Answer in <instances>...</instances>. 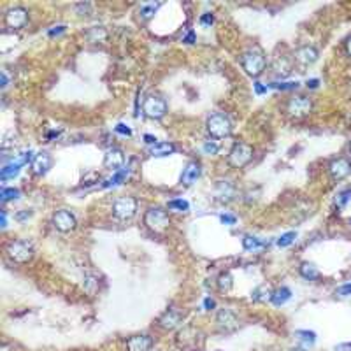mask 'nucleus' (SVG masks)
<instances>
[{"label":"nucleus","instance_id":"obj_1","mask_svg":"<svg viewBox=\"0 0 351 351\" xmlns=\"http://www.w3.org/2000/svg\"><path fill=\"white\" fill-rule=\"evenodd\" d=\"M241 65L248 76L258 77V76H262L265 67H267V58H265L264 51L260 50V48H249L248 51L242 53Z\"/></svg>","mask_w":351,"mask_h":351},{"label":"nucleus","instance_id":"obj_2","mask_svg":"<svg viewBox=\"0 0 351 351\" xmlns=\"http://www.w3.org/2000/svg\"><path fill=\"white\" fill-rule=\"evenodd\" d=\"M144 225L148 227L151 232L163 234L170 225V218L163 207H149L144 212Z\"/></svg>","mask_w":351,"mask_h":351},{"label":"nucleus","instance_id":"obj_3","mask_svg":"<svg viewBox=\"0 0 351 351\" xmlns=\"http://www.w3.org/2000/svg\"><path fill=\"white\" fill-rule=\"evenodd\" d=\"M207 132L211 137L214 139H225L232 134V121L229 119V116H225L223 113H214L207 118Z\"/></svg>","mask_w":351,"mask_h":351},{"label":"nucleus","instance_id":"obj_4","mask_svg":"<svg viewBox=\"0 0 351 351\" xmlns=\"http://www.w3.org/2000/svg\"><path fill=\"white\" fill-rule=\"evenodd\" d=\"M6 253L14 264H27L33 256V248L27 241H11L6 248Z\"/></svg>","mask_w":351,"mask_h":351},{"label":"nucleus","instance_id":"obj_5","mask_svg":"<svg viewBox=\"0 0 351 351\" xmlns=\"http://www.w3.org/2000/svg\"><path fill=\"white\" fill-rule=\"evenodd\" d=\"M202 332L199 330V328L192 327V325H188V327H185L183 330L178 332V335H176V342H178L179 348L183 349H197L200 348V344H202Z\"/></svg>","mask_w":351,"mask_h":351},{"label":"nucleus","instance_id":"obj_6","mask_svg":"<svg viewBox=\"0 0 351 351\" xmlns=\"http://www.w3.org/2000/svg\"><path fill=\"white\" fill-rule=\"evenodd\" d=\"M253 160V148L246 143H235L229 151V163L234 169H242Z\"/></svg>","mask_w":351,"mask_h":351},{"label":"nucleus","instance_id":"obj_7","mask_svg":"<svg viewBox=\"0 0 351 351\" xmlns=\"http://www.w3.org/2000/svg\"><path fill=\"white\" fill-rule=\"evenodd\" d=\"M137 212V200L134 197H119L113 202V216L119 222L132 220Z\"/></svg>","mask_w":351,"mask_h":351},{"label":"nucleus","instance_id":"obj_8","mask_svg":"<svg viewBox=\"0 0 351 351\" xmlns=\"http://www.w3.org/2000/svg\"><path fill=\"white\" fill-rule=\"evenodd\" d=\"M143 113L149 119H162L167 114V102L160 95H148L143 102Z\"/></svg>","mask_w":351,"mask_h":351},{"label":"nucleus","instance_id":"obj_9","mask_svg":"<svg viewBox=\"0 0 351 351\" xmlns=\"http://www.w3.org/2000/svg\"><path fill=\"white\" fill-rule=\"evenodd\" d=\"M313 111V100L305 95H297L286 102V113L292 118H304L311 114Z\"/></svg>","mask_w":351,"mask_h":351},{"label":"nucleus","instance_id":"obj_10","mask_svg":"<svg viewBox=\"0 0 351 351\" xmlns=\"http://www.w3.org/2000/svg\"><path fill=\"white\" fill-rule=\"evenodd\" d=\"M216 325L223 334H232L241 327V320L237 318V315L232 309H220L216 313Z\"/></svg>","mask_w":351,"mask_h":351},{"label":"nucleus","instance_id":"obj_11","mask_svg":"<svg viewBox=\"0 0 351 351\" xmlns=\"http://www.w3.org/2000/svg\"><path fill=\"white\" fill-rule=\"evenodd\" d=\"M51 222H53L55 229H57L58 232H62V234L72 232V230L77 227L76 216H74L70 211H67V209H60V211L55 212L53 218H51Z\"/></svg>","mask_w":351,"mask_h":351},{"label":"nucleus","instance_id":"obj_12","mask_svg":"<svg viewBox=\"0 0 351 351\" xmlns=\"http://www.w3.org/2000/svg\"><path fill=\"white\" fill-rule=\"evenodd\" d=\"M4 21H6V25L9 28L20 30L28 23V11L21 6H14V7H11V9L6 11V14H4Z\"/></svg>","mask_w":351,"mask_h":351},{"label":"nucleus","instance_id":"obj_13","mask_svg":"<svg viewBox=\"0 0 351 351\" xmlns=\"http://www.w3.org/2000/svg\"><path fill=\"white\" fill-rule=\"evenodd\" d=\"M328 174L334 181H342L351 174V162L348 158H335L328 165Z\"/></svg>","mask_w":351,"mask_h":351},{"label":"nucleus","instance_id":"obj_14","mask_svg":"<svg viewBox=\"0 0 351 351\" xmlns=\"http://www.w3.org/2000/svg\"><path fill=\"white\" fill-rule=\"evenodd\" d=\"M200 176H202V165H200V162H197V160H190L181 172V185L183 186H192Z\"/></svg>","mask_w":351,"mask_h":351},{"label":"nucleus","instance_id":"obj_15","mask_svg":"<svg viewBox=\"0 0 351 351\" xmlns=\"http://www.w3.org/2000/svg\"><path fill=\"white\" fill-rule=\"evenodd\" d=\"M293 57L300 65H313V63L320 58V51L316 50L315 46H311V44H304V46L295 50Z\"/></svg>","mask_w":351,"mask_h":351},{"label":"nucleus","instance_id":"obj_16","mask_svg":"<svg viewBox=\"0 0 351 351\" xmlns=\"http://www.w3.org/2000/svg\"><path fill=\"white\" fill-rule=\"evenodd\" d=\"M51 165H53V158L48 151H40L33 156L32 160V170L35 176H46L50 172Z\"/></svg>","mask_w":351,"mask_h":351},{"label":"nucleus","instance_id":"obj_17","mask_svg":"<svg viewBox=\"0 0 351 351\" xmlns=\"http://www.w3.org/2000/svg\"><path fill=\"white\" fill-rule=\"evenodd\" d=\"M155 344L151 335L141 334V335H132L130 339H126V349L128 351H149Z\"/></svg>","mask_w":351,"mask_h":351},{"label":"nucleus","instance_id":"obj_18","mask_svg":"<svg viewBox=\"0 0 351 351\" xmlns=\"http://www.w3.org/2000/svg\"><path fill=\"white\" fill-rule=\"evenodd\" d=\"M181 322H183V315L174 308L167 309V311L158 318V325L162 328H165V330H174V328H178L179 325H181Z\"/></svg>","mask_w":351,"mask_h":351},{"label":"nucleus","instance_id":"obj_19","mask_svg":"<svg viewBox=\"0 0 351 351\" xmlns=\"http://www.w3.org/2000/svg\"><path fill=\"white\" fill-rule=\"evenodd\" d=\"M125 163V155L119 148H109L104 155V165L107 169H113V170H119Z\"/></svg>","mask_w":351,"mask_h":351},{"label":"nucleus","instance_id":"obj_20","mask_svg":"<svg viewBox=\"0 0 351 351\" xmlns=\"http://www.w3.org/2000/svg\"><path fill=\"white\" fill-rule=\"evenodd\" d=\"M214 195L220 202H232L235 197V186L230 181H218Z\"/></svg>","mask_w":351,"mask_h":351},{"label":"nucleus","instance_id":"obj_21","mask_svg":"<svg viewBox=\"0 0 351 351\" xmlns=\"http://www.w3.org/2000/svg\"><path fill=\"white\" fill-rule=\"evenodd\" d=\"M176 153V146L172 143H156L149 146V155L155 158H163V156H170Z\"/></svg>","mask_w":351,"mask_h":351},{"label":"nucleus","instance_id":"obj_22","mask_svg":"<svg viewBox=\"0 0 351 351\" xmlns=\"http://www.w3.org/2000/svg\"><path fill=\"white\" fill-rule=\"evenodd\" d=\"M290 298H292V292H290V288L281 286V288H278V290H274V292H272L271 302L274 305H283V304H286Z\"/></svg>","mask_w":351,"mask_h":351},{"label":"nucleus","instance_id":"obj_23","mask_svg":"<svg viewBox=\"0 0 351 351\" xmlns=\"http://www.w3.org/2000/svg\"><path fill=\"white\" fill-rule=\"evenodd\" d=\"M298 272H300L302 278L309 279V281H315V279L320 278V271L311 262H302L300 267H298Z\"/></svg>","mask_w":351,"mask_h":351},{"label":"nucleus","instance_id":"obj_24","mask_svg":"<svg viewBox=\"0 0 351 351\" xmlns=\"http://www.w3.org/2000/svg\"><path fill=\"white\" fill-rule=\"evenodd\" d=\"M21 163L18 162V160H13L11 163H7V165H4V169L0 170V178L6 181V179H13L14 176L20 174V169H21Z\"/></svg>","mask_w":351,"mask_h":351},{"label":"nucleus","instance_id":"obj_25","mask_svg":"<svg viewBox=\"0 0 351 351\" xmlns=\"http://www.w3.org/2000/svg\"><path fill=\"white\" fill-rule=\"evenodd\" d=\"M271 297H272V290L265 285L258 286V288H255L251 292V298L255 302H267V300H271Z\"/></svg>","mask_w":351,"mask_h":351},{"label":"nucleus","instance_id":"obj_26","mask_svg":"<svg viewBox=\"0 0 351 351\" xmlns=\"http://www.w3.org/2000/svg\"><path fill=\"white\" fill-rule=\"evenodd\" d=\"M86 37L90 42H102V40H106L107 32L104 27H93L86 32Z\"/></svg>","mask_w":351,"mask_h":351},{"label":"nucleus","instance_id":"obj_27","mask_svg":"<svg viewBox=\"0 0 351 351\" xmlns=\"http://www.w3.org/2000/svg\"><path fill=\"white\" fill-rule=\"evenodd\" d=\"M242 246H244L246 251H256V249L264 248V242L258 237H253V235H244L242 237Z\"/></svg>","mask_w":351,"mask_h":351},{"label":"nucleus","instance_id":"obj_28","mask_svg":"<svg viewBox=\"0 0 351 351\" xmlns=\"http://www.w3.org/2000/svg\"><path fill=\"white\" fill-rule=\"evenodd\" d=\"M272 69H274V72L278 74V76L281 77H286L290 74V63L286 58H278L274 62V65H272Z\"/></svg>","mask_w":351,"mask_h":351},{"label":"nucleus","instance_id":"obj_29","mask_svg":"<svg viewBox=\"0 0 351 351\" xmlns=\"http://www.w3.org/2000/svg\"><path fill=\"white\" fill-rule=\"evenodd\" d=\"M234 286V278L230 272H223V274H220L218 278V288L222 290V292H230Z\"/></svg>","mask_w":351,"mask_h":351},{"label":"nucleus","instance_id":"obj_30","mask_svg":"<svg viewBox=\"0 0 351 351\" xmlns=\"http://www.w3.org/2000/svg\"><path fill=\"white\" fill-rule=\"evenodd\" d=\"M297 337L304 346H313L316 342V334L309 330H297Z\"/></svg>","mask_w":351,"mask_h":351},{"label":"nucleus","instance_id":"obj_31","mask_svg":"<svg viewBox=\"0 0 351 351\" xmlns=\"http://www.w3.org/2000/svg\"><path fill=\"white\" fill-rule=\"evenodd\" d=\"M20 197H21V192L18 188H2V192H0V199H2V202L18 200Z\"/></svg>","mask_w":351,"mask_h":351},{"label":"nucleus","instance_id":"obj_32","mask_svg":"<svg viewBox=\"0 0 351 351\" xmlns=\"http://www.w3.org/2000/svg\"><path fill=\"white\" fill-rule=\"evenodd\" d=\"M97 288H99V281H97L95 276H92V274L84 276V290H86L88 293H95Z\"/></svg>","mask_w":351,"mask_h":351},{"label":"nucleus","instance_id":"obj_33","mask_svg":"<svg viewBox=\"0 0 351 351\" xmlns=\"http://www.w3.org/2000/svg\"><path fill=\"white\" fill-rule=\"evenodd\" d=\"M126 176H128V169H119V170H116V174L113 176V178L111 179H107V183L104 186H113V185H119V183L123 181V179L126 178Z\"/></svg>","mask_w":351,"mask_h":351},{"label":"nucleus","instance_id":"obj_34","mask_svg":"<svg viewBox=\"0 0 351 351\" xmlns=\"http://www.w3.org/2000/svg\"><path fill=\"white\" fill-rule=\"evenodd\" d=\"M295 239H297V234H295V232H286V234H283L281 237L278 239V246H279V248H288L290 244H293Z\"/></svg>","mask_w":351,"mask_h":351},{"label":"nucleus","instance_id":"obj_35","mask_svg":"<svg viewBox=\"0 0 351 351\" xmlns=\"http://www.w3.org/2000/svg\"><path fill=\"white\" fill-rule=\"evenodd\" d=\"M349 200H351V188L344 190V192H341L337 197H335V205H337V207H344Z\"/></svg>","mask_w":351,"mask_h":351},{"label":"nucleus","instance_id":"obj_36","mask_svg":"<svg viewBox=\"0 0 351 351\" xmlns=\"http://www.w3.org/2000/svg\"><path fill=\"white\" fill-rule=\"evenodd\" d=\"M156 7L158 6H155V4H149V6H143L141 7V18H143V20H151L153 18V14L156 13Z\"/></svg>","mask_w":351,"mask_h":351},{"label":"nucleus","instance_id":"obj_37","mask_svg":"<svg viewBox=\"0 0 351 351\" xmlns=\"http://www.w3.org/2000/svg\"><path fill=\"white\" fill-rule=\"evenodd\" d=\"M169 209H178V211H188L190 209V204L183 199H176V200H170L169 202Z\"/></svg>","mask_w":351,"mask_h":351},{"label":"nucleus","instance_id":"obj_38","mask_svg":"<svg viewBox=\"0 0 351 351\" xmlns=\"http://www.w3.org/2000/svg\"><path fill=\"white\" fill-rule=\"evenodd\" d=\"M204 151L207 153V155H216V153L220 151V146L214 143V141H205V143H204Z\"/></svg>","mask_w":351,"mask_h":351},{"label":"nucleus","instance_id":"obj_39","mask_svg":"<svg viewBox=\"0 0 351 351\" xmlns=\"http://www.w3.org/2000/svg\"><path fill=\"white\" fill-rule=\"evenodd\" d=\"M114 130H116L118 134H121V136H126V137L132 136V130H130V126L125 125V123H118V125L114 126Z\"/></svg>","mask_w":351,"mask_h":351},{"label":"nucleus","instance_id":"obj_40","mask_svg":"<svg viewBox=\"0 0 351 351\" xmlns=\"http://www.w3.org/2000/svg\"><path fill=\"white\" fill-rule=\"evenodd\" d=\"M335 295H339V297H348V295H351V283H346V285L339 286V288L335 290Z\"/></svg>","mask_w":351,"mask_h":351},{"label":"nucleus","instance_id":"obj_41","mask_svg":"<svg viewBox=\"0 0 351 351\" xmlns=\"http://www.w3.org/2000/svg\"><path fill=\"white\" fill-rule=\"evenodd\" d=\"M272 88H278V90H295L298 86V83H274L271 84Z\"/></svg>","mask_w":351,"mask_h":351},{"label":"nucleus","instance_id":"obj_42","mask_svg":"<svg viewBox=\"0 0 351 351\" xmlns=\"http://www.w3.org/2000/svg\"><path fill=\"white\" fill-rule=\"evenodd\" d=\"M220 220H222V223H225V225H235V222H237V218L232 214H222Z\"/></svg>","mask_w":351,"mask_h":351},{"label":"nucleus","instance_id":"obj_43","mask_svg":"<svg viewBox=\"0 0 351 351\" xmlns=\"http://www.w3.org/2000/svg\"><path fill=\"white\" fill-rule=\"evenodd\" d=\"M65 32V25H58V27H53L50 30V32H48V35L50 37H57V35H60V33H63Z\"/></svg>","mask_w":351,"mask_h":351},{"label":"nucleus","instance_id":"obj_44","mask_svg":"<svg viewBox=\"0 0 351 351\" xmlns=\"http://www.w3.org/2000/svg\"><path fill=\"white\" fill-rule=\"evenodd\" d=\"M200 21H202L204 25H211L212 21H214V18H212V14H209V13H205L202 18H200Z\"/></svg>","mask_w":351,"mask_h":351},{"label":"nucleus","instance_id":"obj_45","mask_svg":"<svg viewBox=\"0 0 351 351\" xmlns=\"http://www.w3.org/2000/svg\"><path fill=\"white\" fill-rule=\"evenodd\" d=\"M214 305H216V302L212 300V298H205V300H204V308L207 309V311H211V309H214Z\"/></svg>","mask_w":351,"mask_h":351},{"label":"nucleus","instance_id":"obj_46","mask_svg":"<svg viewBox=\"0 0 351 351\" xmlns=\"http://www.w3.org/2000/svg\"><path fill=\"white\" fill-rule=\"evenodd\" d=\"M255 92L258 93V95H262V93L267 92V86H264L262 83H255Z\"/></svg>","mask_w":351,"mask_h":351},{"label":"nucleus","instance_id":"obj_47","mask_svg":"<svg viewBox=\"0 0 351 351\" xmlns=\"http://www.w3.org/2000/svg\"><path fill=\"white\" fill-rule=\"evenodd\" d=\"M9 84V76H7V70H2V88H7Z\"/></svg>","mask_w":351,"mask_h":351},{"label":"nucleus","instance_id":"obj_48","mask_svg":"<svg viewBox=\"0 0 351 351\" xmlns=\"http://www.w3.org/2000/svg\"><path fill=\"white\" fill-rule=\"evenodd\" d=\"M90 4H77L76 6V11H83V13H86V11H90Z\"/></svg>","mask_w":351,"mask_h":351},{"label":"nucleus","instance_id":"obj_49","mask_svg":"<svg viewBox=\"0 0 351 351\" xmlns=\"http://www.w3.org/2000/svg\"><path fill=\"white\" fill-rule=\"evenodd\" d=\"M144 141H146V143L149 144V146H153V144H156V143H158V141H156V137H153V136H148V134H146V136H144Z\"/></svg>","mask_w":351,"mask_h":351},{"label":"nucleus","instance_id":"obj_50","mask_svg":"<svg viewBox=\"0 0 351 351\" xmlns=\"http://www.w3.org/2000/svg\"><path fill=\"white\" fill-rule=\"evenodd\" d=\"M185 42H188V44H192V42H195V33L193 32H190L188 35L185 37Z\"/></svg>","mask_w":351,"mask_h":351},{"label":"nucleus","instance_id":"obj_51","mask_svg":"<svg viewBox=\"0 0 351 351\" xmlns=\"http://www.w3.org/2000/svg\"><path fill=\"white\" fill-rule=\"evenodd\" d=\"M344 46H346V53H348V55H349V57H351V35L348 37V39H346Z\"/></svg>","mask_w":351,"mask_h":351},{"label":"nucleus","instance_id":"obj_52","mask_svg":"<svg viewBox=\"0 0 351 351\" xmlns=\"http://www.w3.org/2000/svg\"><path fill=\"white\" fill-rule=\"evenodd\" d=\"M28 216H32V212L30 211H25V212H20V214L16 216L18 220H25V218H28Z\"/></svg>","mask_w":351,"mask_h":351},{"label":"nucleus","instance_id":"obj_53","mask_svg":"<svg viewBox=\"0 0 351 351\" xmlns=\"http://www.w3.org/2000/svg\"><path fill=\"white\" fill-rule=\"evenodd\" d=\"M320 84V81L318 79H311V81H308V88H316Z\"/></svg>","mask_w":351,"mask_h":351},{"label":"nucleus","instance_id":"obj_54","mask_svg":"<svg viewBox=\"0 0 351 351\" xmlns=\"http://www.w3.org/2000/svg\"><path fill=\"white\" fill-rule=\"evenodd\" d=\"M7 227V214L6 211H2V229H6Z\"/></svg>","mask_w":351,"mask_h":351},{"label":"nucleus","instance_id":"obj_55","mask_svg":"<svg viewBox=\"0 0 351 351\" xmlns=\"http://www.w3.org/2000/svg\"><path fill=\"white\" fill-rule=\"evenodd\" d=\"M290 351H305V349H304V348H292Z\"/></svg>","mask_w":351,"mask_h":351},{"label":"nucleus","instance_id":"obj_56","mask_svg":"<svg viewBox=\"0 0 351 351\" xmlns=\"http://www.w3.org/2000/svg\"><path fill=\"white\" fill-rule=\"evenodd\" d=\"M349 155H351V144H349Z\"/></svg>","mask_w":351,"mask_h":351}]
</instances>
